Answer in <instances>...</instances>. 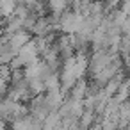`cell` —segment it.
<instances>
[{
	"mask_svg": "<svg viewBox=\"0 0 130 130\" xmlns=\"http://www.w3.org/2000/svg\"><path fill=\"white\" fill-rule=\"evenodd\" d=\"M86 93H87V80L86 77L84 78H78L77 84L73 86V89L70 91V100H75V102H84L86 100Z\"/></svg>",
	"mask_w": 130,
	"mask_h": 130,
	"instance_id": "cell-1",
	"label": "cell"
},
{
	"mask_svg": "<svg viewBox=\"0 0 130 130\" xmlns=\"http://www.w3.org/2000/svg\"><path fill=\"white\" fill-rule=\"evenodd\" d=\"M96 123V114L94 110H84V114L78 118V128L80 130H89Z\"/></svg>",
	"mask_w": 130,
	"mask_h": 130,
	"instance_id": "cell-2",
	"label": "cell"
},
{
	"mask_svg": "<svg viewBox=\"0 0 130 130\" xmlns=\"http://www.w3.org/2000/svg\"><path fill=\"white\" fill-rule=\"evenodd\" d=\"M9 68H11V71H14V70H23V68H25V62H23V59H22L20 55H16V57L11 61Z\"/></svg>",
	"mask_w": 130,
	"mask_h": 130,
	"instance_id": "cell-3",
	"label": "cell"
}]
</instances>
